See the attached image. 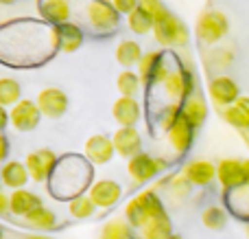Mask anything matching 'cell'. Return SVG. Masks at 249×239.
<instances>
[{
  "mask_svg": "<svg viewBox=\"0 0 249 239\" xmlns=\"http://www.w3.org/2000/svg\"><path fill=\"white\" fill-rule=\"evenodd\" d=\"M162 90L166 95L168 103H184L190 95L197 92V81H195V75L186 68L184 64L173 60L171 70H168L166 79L162 83Z\"/></svg>",
  "mask_w": 249,
  "mask_h": 239,
  "instance_id": "6da1fadb",
  "label": "cell"
},
{
  "mask_svg": "<svg viewBox=\"0 0 249 239\" xmlns=\"http://www.w3.org/2000/svg\"><path fill=\"white\" fill-rule=\"evenodd\" d=\"M162 213H166V211H164L162 202H160V198L153 191H142L140 196H136L124 206V219L133 228H142L149 219L158 218Z\"/></svg>",
  "mask_w": 249,
  "mask_h": 239,
  "instance_id": "7a4b0ae2",
  "label": "cell"
},
{
  "mask_svg": "<svg viewBox=\"0 0 249 239\" xmlns=\"http://www.w3.org/2000/svg\"><path fill=\"white\" fill-rule=\"evenodd\" d=\"M153 35L162 46H186L188 44V26L171 11L155 20Z\"/></svg>",
  "mask_w": 249,
  "mask_h": 239,
  "instance_id": "3957f363",
  "label": "cell"
},
{
  "mask_svg": "<svg viewBox=\"0 0 249 239\" xmlns=\"http://www.w3.org/2000/svg\"><path fill=\"white\" fill-rule=\"evenodd\" d=\"M86 13H88V20H90L92 29L96 31V33H114V31L118 29V18H121V13L114 9L112 2H107V0H90L86 7Z\"/></svg>",
  "mask_w": 249,
  "mask_h": 239,
  "instance_id": "277c9868",
  "label": "cell"
},
{
  "mask_svg": "<svg viewBox=\"0 0 249 239\" xmlns=\"http://www.w3.org/2000/svg\"><path fill=\"white\" fill-rule=\"evenodd\" d=\"M230 31V22L228 16L221 11H203L197 20V38L203 44H216L228 35Z\"/></svg>",
  "mask_w": 249,
  "mask_h": 239,
  "instance_id": "5b68a950",
  "label": "cell"
},
{
  "mask_svg": "<svg viewBox=\"0 0 249 239\" xmlns=\"http://www.w3.org/2000/svg\"><path fill=\"white\" fill-rule=\"evenodd\" d=\"M171 64L173 60L168 61V57L160 51L144 53L140 66H138V75H140V79L146 86H162L168 70H171Z\"/></svg>",
  "mask_w": 249,
  "mask_h": 239,
  "instance_id": "8992f818",
  "label": "cell"
},
{
  "mask_svg": "<svg viewBox=\"0 0 249 239\" xmlns=\"http://www.w3.org/2000/svg\"><path fill=\"white\" fill-rule=\"evenodd\" d=\"M208 95L214 101L216 108H230L234 105L238 99H241V90H238V83L234 81L228 75H219L214 77L210 83H208Z\"/></svg>",
  "mask_w": 249,
  "mask_h": 239,
  "instance_id": "52a82bcc",
  "label": "cell"
},
{
  "mask_svg": "<svg viewBox=\"0 0 249 239\" xmlns=\"http://www.w3.org/2000/svg\"><path fill=\"white\" fill-rule=\"evenodd\" d=\"M39 119H42V112H39L37 103L31 99H22L20 103H16L9 112V123L13 125V130L18 132H31L39 125Z\"/></svg>",
  "mask_w": 249,
  "mask_h": 239,
  "instance_id": "ba28073f",
  "label": "cell"
},
{
  "mask_svg": "<svg viewBox=\"0 0 249 239\" xmlns=\"http://www.w3.org/2000/svg\"><path fill=\"white\" fill-rule=\"evenodd\" d=\"M164 169H166V162L162 158H153L142 152L138 156L129 158L127 162V171L131 176V180H136V182H146V180L155 178L158 174H162Z\"/></svg>",
  "mask_w": 249,
  "mask_h": 239,
  "instance_id": "9c48e42d",
  "label": "cell"
},
{
  "mask_svg": "<svg viewBox=\"0 0 249 239\" xmlns=\"http://www.w3.org/2000/svg\"><path fill=\"white\" fill-rule=\"evenodd\" d=\"M35 103H37L42 117L61 119L66 114V110H68L70 101H68V95H66L61 88H44V90L37 95Z\"/></svg>",
  "mask_w": 249,
  "mask_h": 239,
  "instance_id": "30bf717a",
  "label": "cell"
},
{
  "mask_svg": "<svg viewBox=\"0 0 249 239\" xmlns=\"http://www.w3.org/2000/svg\"><path fill=\"white\" fill-rule=\"evenodd\" d=\"M57 162H59V158L55 156V152H51V149H37V152H31L26 156L24 165L29 169V176L33 182H44L48 176H53Z\"/></svg>",
  "mask_w": 249,
  "mask_h": 239,
  "instance_id": "8fae6325",
  "label": "cell"
},
{
  "mask_svg": "<svg viewBox=\"0 0 249 239\" xmlns=\"http://www.w3.org/2000/svg\"><path fill=\"white\" fill-rule=\"evenodd\" d=\"M216 180H219L221 187L228 189V191L247 184L245 160H238V158H223V160L216 165Z\"/></svg>",
  "mask_w": 249,
  "mask_h": 239,
  "instance_id": "7c38bea8",
  "label": "cell"
},
{
  "mask_svg": "<svg viewBox=\"0 0 249 239\" xmlns=\"http://www.w3.org/2000/svg\"><path fill=\"white\" fill-rule=\"evenodd\" d=\"M88 196L92 198V202L96 204V209H112L118 200L123 198V187L114 180H96L90 187V193Z\"/></svg>",
  "mask_w": 249,
  "mask_h": 239,
  "instance_id": "4fadbf2b",
  "label": "cell"
},
{
  "mask_svg": "<svg viewBox=\"0 0 249 239\" xmlns=\"http://www.w3.org/2000/svg\"><path fill=\"white\" fill-rule=\"evenodd\" d=\"M114 140L105 134H94L86 140V158L92 165H107L114 158Z\"/></svg>",
  "mask_w": 249,
  "mask_h": 239,
  "instance_id": "5bb4252c",
  "label": "cell"
},
{
  "mask_svg": "<svg viewBox=\"0 0 249 239\" xmlns=\"http://www.w3.org/2000/svg\"><path fill=\"white\" fill-rule=\"evenodd\" d=\"M195 132H197V127L184 117V112H181V119L166 132L168 145H171L177 154H186L190 149V145H193V140H195Z\"/></svg>",
  "mask_w": 249,
  "mask_h": 239,
  "instance_id": "9a60e30c",
  "label": "cell"
},
{
  "mask_svg": "<svg viewBox=\"0 0 249 239\" xmlns=\"http://www.w3.org/2000/svg\"><path fill=\"white\" fill-rule=\"evenodd\" d=\"M37 9H39L42 20L48 22L51 26L68 24V22H70V13H72L70 0H39Z\"/></svg>",
  "mask_w": 249,
  "mask_h": 239,
  "instance_id": "2e32d148",
  "label": "cell"
},
{
  "mask_svg": "<svg viewBox=\"0 0 249 239\" xmlns=\"http://www.w3.org/2000/svg\"><path fill=\"white\" fill-rule=\"evenodd\" d=\"M112 117L121 127H133L142 117V108L133 97H118L112 105Z\"/></svg>",
  "mask_w": 249,
  "mask_h": 239,
  "instance_id": "e0dca14e",
  "label": "cell"
},
{
  "mask_svg": "<svg viewBox=\"0 0 249 239\" xmlns=\"http://www.w3.org/2000/svg\"><path fill=\"white\" fill-rule=\"evenodd\" d=\"M114 140V149H116L118 156L123 158H133L140 154L142 147V136L136 127H118L116 134L112 136Z\"/></svg>",
  "mask_w": 249,
  "mask_h": 239,
  "instance_id": "ac0fdd59",
  "label": "cell"
},
{
  "mask_svg": "<svg viewBox=\"0 0 249 239\" xmlns=\"http://www.w3.org/2000/svg\"><path fill=\"white\" fill-rule=\"evenodd\" d=\"M184 178L188 180L190 184H195V187H208V184L216 178V167L212 165L210 160H201V158H199V160H193L186 165Z\"/></svg>",
  "mask_w": 249,
  "mask_h": 239,
  "instance_id": "d6986e66",
  "label": "cell"
},
{
  "mask_svg": "<svg viewBox=\"0 0 249 239\" xmlns=\"http://www.w3.org/2000/svg\"><path fill=\"white\" fill-rule=\"evenodd\" d=\"M55 40H57V48L64 53H74L81 48L83 44V31L79 24H61V26H55Z\"/></svg>",
  "mask_w": 249,
  "mask_h": 239,
  "instance_id": "ffe728a7",
  "label": "cell"
},
{
  "mask_svg": "<svg viewBox=\"0 0 249 239\" xmlns=\"http://www.w3.org/2000/svg\"><path fill=\"white\" fill-rule=\"evenodd\" d=\"M29 169H26L24 162H18V160H11V162H4L2 169H0V180H2L4 187L13 189H24V184L29 182Z\"/></svg>",
  "mask_w": 249,
  "mask_h": 239,
  "instance_id": "44dd1931",
  "label": "cell"
},
{
  "mask_svg": "<svg viewBox=\"0 0 249 239\" xmlns=\"http://www.w3.org/2000/svg\"><path fill=\"white\" fill-rule=\"evenodd\" d=\"M37 206H42V198L35 196L33 191L18 189V191H13L11 196H9V211H11L13 215L26 218V215H29L31 211H35Z\"/></svg>",
  "mask_w": 249,
  "mask_h": 239,
  "instance_id": "7402d4cb",
  "label": "cell"
},
{
  "mask_svg": "<svg viewBox=\"0 0 249 239\" xmlns=\"http://www.w3.org/2000/svg\"><path fill=\"white\" fill-rule=\"evenodd\" d=\"M181 112H184V117L188 119L195 127H201L203 123H206V119H208V103H206V99L201 97V92L190 95L188 99L181 103Z\"/></svg>",
  "mask_w": 249,
  "mask_h": 239,
  "instance_id": "603a6c76",
  "label": "cell"
},
{
  "mask_svg": "<svg viewBox=\"0 0 249 239\" xmlns=\"http://www.w3.org/2000/svg\"><path fill=\"white\" fill-rule=\"evenodd\" d=\"M142 57H144V53L136 40H123L116 46V61L124 70H133V66H140Z\"/></svg>",
  "mask_w": 249,
  "mask_h": 239,
  "instance_id": "cb8c5ba5",
  "label": "cell"
},
{
  "mask_svg": "<svg viewBox=\"0 0 249 239\" xmlns=\"http://www.w3.org/2000/svg\"><path fill=\"white\" fill-rule=\"evenodd\" d=\"M142 239H168L173 235V224L166 213L158 215V218L149 219L144 226L140 228Z\"/></svg>",
  "mask_w": 249,
  "mask_h": 239,
  "instance_id": "d4e9b609",
  "label": "cell"
},
{
  "mask_svg": "<svg viewBox=\"0 0 249 239\" xmlns=\"http://www.w3.org/2000/svg\"><path fill=\"white\" fill-rule=\"evenodd\" d=\"M24 222L29 224V226L37 228V231H53V228L57 226V215L42 204L35 211H31V213L24 218Z\"/></svg>",
  "mask_w": 249,
  "mask_h": 239,
  "instance_id": "484cf974",
  "label": "cell"
},
{
  "mask_svg": "<svg viewBox=\"0 0 249 239\" xmlns=\"http://www.w3.org/2000/svg\"><path fill=\"white\" fill-rule=\"evenodd\" d=\"M228 204H230V209L236 213V218L249 219V184L232 189L228 196Z\"/></svg>",
  "mask_w": 249,
  "mask_h": 239,
  "instance_id": "4316f807",
  "label": "cell"
},
{
  "mask_svg": "<svg viewBox=\"0 0 249 239\" xmlns=\"http://www.w3.org/2000/svg\"><path fill=\"white\" fill-rule=\"evenodd\" d=\"M22 101V88L13 77H2L0 79V105L9 108Z\"/></svg>",
  "mask_w": 249,
  "mask_h": 239,
  "instance_id": "83f0119b",
  "label": "cell"
},
{
  "mask_svg": "<svg viewBox=\"0 0 249 239\" xmlns=\"http://www.w3.org/2000/svg\"><path fill=\"white\" fill-rule=\"evenodd\" d=\"M140 86H142V79L136 70H123L116 79V88L121 92V97H133L136 99L138 92H140Z\"/></svg>",
  "mask_w": 249,
  "mask_h": 239,
  "instance_id": "f1b7e54d",
  "label": "cell"
},
{
  "mask_svg": "<svg viewBox=\"0 0 249 239\" xmlns=\"http://www.w3.org/2000/svg\"><path fill=\"white\" fill-rule=\"evenodd\" d=\"M153 24H155V20H153V18H151L142 7H138L136 11H131V13L127 16V26H129V29H131L136 35H146V33H151V31H153Z\"/></svg>",
  "mask_w": 249,
  "mask_h": 239,
  "instance_id": "f546056e",
  "label": "cell"
},
{
  "mask_svg": "<svg viewBox=\"0 0 249 239\" xmlns=\"http://www.w3.org/2000/svg\"><path fill=\"white\" fill-rule=\"evenodd\" d=\"M68 211H70V215H72V218L88 219V218H92V215H94L96 204L92 202L90 196H79V198H72V200H70Z\"/></svg>",
  "mask_w": 249,
  "mask_h": 239,
  "instance_id": "4dcf8cb0",
  "label": "cell"
},
{
  "mask_svg": "<svg viewBox=\"0 0 249 239\" xmlns=\"http://www.w3.org/2000/svg\"><path fill=\"white\" fill-rule=\"evenodd\" d=\"M201 222H203V226L210 228V231H221V228H225V224H228V213H225L221 206H208L201 215Z\"/></svg>",
  "mask_w": 249,
  "mask_h": 239,
  "instance_id": "1f68e13d",
  "label": "cell"
},
{
  "mask_svg": "<svg viewBox=\"0 0 249 239\" xmlns=\"http://www.w3.org/2000/svg\"><path fill=\"white\" fill-rule=\"evenodd\" d=\"M221 119H223L225 123H230L232 127H236V130H249V114H245L241 108H236V105H230V108H223L221 110Z\"/></svg>",
  "mask_w": 249,
  "mask_h": 239,
  "instance_id": "d6a6232c",
  "label": "cell"
},
{
  "mask_svg": "<svg viewBox=\"0 0 249 239\" xmlns=\"http://www.w3.org/2000/svg\"><path fill=\"white\" fill-rule=\"evenodd\" d=\"M179 119H181V103H168L160 110L158 121H160V127H162L164 132H168Z\"/></svg>",
  "mask_w": 249,
  "mask_h": 239,
  "instance_id": "836d02e7",
  "label": "cell"
},
{
  "mask_svg": "<svg viewBox=\"0 0 249 239\" xmlns=\"http://www.w3.org/2000/svg\"><path fill=\"white\" fill-rule=\"evenodd\" d=\"M103 239H129V222L112 219L103 226Z\"/></svg>",
  "mask_w": 249,
  "mask_h": 239,
  "instance_id": "e575fe53",
  "label": "cell"
},
{
  "mask_svg": "<svg viewBox=\"0 0 249 239\" xmlns=\"http://www.w3.org/2000/svg\"><path fill=\"white\" fill-rule=\"evenodd\" d=\"M140 7L144 9V11L149 13L153 20H158V18H162L164 13H168L166 4H164L162 0H140Z\"/></svg>",
  "mask_w": 249,
  "mask_h": 239,
  "instance_id": "d590c367",
  "label": "cell"
},
{
  "mask_svg": "<svg viewBox=\"0 0 249 239\" xmlns=\"http://www.w3.org/2000/svg\"><path fill=\"white\" fill-rule=\"evenodd\" d=\"M114 9H116L118 13H124V16H129L131 11H136L138 7H140V0H112Z\"/></svg>",
  "mask_w": 249,
  "mask_h": 239,
  "instance_id": "8d00e7d4",
  "label": "cell"
},
{
  "mask_svg": "<svg viewBox=\"0 0 249 239\" xmlns=\"http://www.w3.org/2000/svg\"><path fill=\"white\" fill-rule=\"evenodd\" d=\"M7 154H9V140H7V136L0 132V162L7 158Z\"/></svg>",
  "mask_w": 249,
  "mask_h": 239,
  "instance_id": "74e56055",
  "label": "cell"
},
{
  "mask_svg": "<svg viewBox=\"0 0 249 239\" xmlns=\"http://www.w3.org/2000/svg\"><path fill=\"white\" fill-rule=\"evenodd\" d=\"M234 105H236V108H241L245 114H249V97H243V95H241V99H238Z\"/></svg>",
  "mask_w": 249,
  "mask_h": 239,
  "instance_id": "f35d334b",
  "label": "cell"
},
{
  "mask_svg": "<svg viewBox=\"0 0 249 239\" xmlns=\"http://www.w3.org/2000/svg\"><path fill=\"white\" fill-rule=\"evenodd\" d=\"M9 211V196H4L2 191H0V215H4Z\"/></svg>",
  "mask_w": 249,
  "mask_h": 239,
  "instance_id": "ab89813d",
  "label": "cell"
},
{
  "mask_svg": "<svg viewBox=\"0 0 249 239\" xmlns=\"http://www.w3.org/2000/svg\"><path fill=\"white\" fill-rule=\"evenodd\" d=\"M7 123H9V112L2 108V105H0V132L7 127Z\"/></svg>",
  "mask_w": 249,
  "mask_h": 239,
  "instance_id": "60d3db41",
  "label": "cell"
},
{
  "mask_svg": "<svg viewBox=\"0 0 249 239\" xmlns=\"http://www.w3.org/2000/svg\"><path fill=\"white\" fill-rule=\"evenodd\" d=\"M24 239H51V237H46V235H29V237H24Z\"/></svg>",
  "mask_w": 249,
  "mask_h": 239,
  "instance_id": "b9f144b4",
  "label": "cell"
},
{
  "mask_svg": "<svg viewBox=\"0 0 249 239\" xmlns=\"http://www.w3.org/2000/svg\"><path fill=\"white\" fill-rule=\"evenodd\" d=\"M13 2H18V0H0V4H13Z\"/></svg>",
  "mask_w": 249,
  "mask_h": 239,
  "instance_id": "7bdbcfd3",
  "label": "cell"
},
{
  "mask_svg": "<svg viewBox=\"0 0 249 239\" xmlns=\"http://www.w3.org/2000/svg\"><path fill=\"white\" fill-rule=\"evenodd\" d=\"M245 171H247V184H249V160H245Z\"/></svg>",
  "mask_w": 249,
  "mask_h": 239,
  "instance_id": "ee69618b",
  "label": "cell"
},
{
  "mask_svg": "<svg viewBox=\"0 0 249 239\" xmlns=\"http://www.w3.org/2000/svg\"><path fill=\"white\" fill-rule=\"evenodd\" d=\"M168 239H181L179 235H171V237H168Z\"/></svg>",
  "mask_w": 249,
  "mask_h": 239,
  "instance_id": "f6af8a7d",
  "label": "cell"
},
{
  "mask_svg": "<svg viewBox=\"0 0 249 239\" xmlns=\"http://www.w3.org/2000/svg\"><path fill=\"white\" fill-rule=\"evenodd\" d=\"M245 233H247V237H249V222H247V228H245Z\"/></svg>",
  "mask_w": 249,
  "mask_h": 239,
  "instance_id": "bcb514c9",
  "label": "cell"
},
{
  "mask_svg": "<svg viewBox=\"0 0 249 239\" xmlns=\"http://www.w3.org/2000/svg\"><path fill=\"white\" fill-rule=\"evenodd\" d=\"M0 239H2V231H0Z\"/></svg>",
  "mask_w": 249,
  "mask_h": 239,
  "instance_id": "7dc6e473",
  "label": "cell"
},
{
  "mask_svg": "<svg viewBox=\"0 0 249 239\" xmlns=\"http://www.w3.org/2000/svg\"><path fill=\"white\" fill-rule=\"evenodd\" d=\"M0 184H2V180H0Z\"/></svg>",
  "mask_w": 249,
  "mask_h": 239,
  "instance_id": "c3c4849f",
  "label": "cell"
},
{
  "mask_svg": "<svg viewBox=\"0 0 249 239\" xmlns=\"http://www.w3.org/2000/svg\"><path fill=\"white\" fill-rule=\"evenodd\" d=\"M107 2H109V0H107Z\"/></svg>",
  "mask_w": 249,
  "mask_h": 239,
  "instance_id": "681fc988",
  "label": "cell"
}]
</instances>
